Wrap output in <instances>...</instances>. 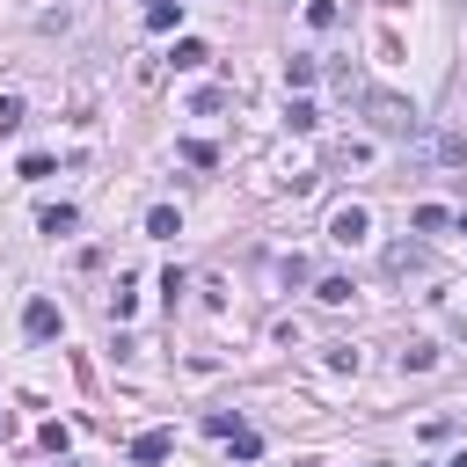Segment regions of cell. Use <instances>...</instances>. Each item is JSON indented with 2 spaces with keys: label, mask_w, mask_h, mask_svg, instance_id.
<instances>
[{
  "label": "cell",
  "mask_w": 467,
  "mask_h": 467,
  "mask_svg": "<svg viewBox=\"0 0 467 467\" xmlns=\"http://www.w3.org/2000/svg\"><path fill=\"white\" fill-rule=\"evenodd\" d=\"M7 431H15V416H7V409H0V438H7Z\"/></svg>",
  "instance_id": "ffe728a7"
},
{
  "label": "cell",
  "mask_w": 467,
  "mask_h": 467,
  "mask_svg": "<svg viewBox=\"0 0 467 467\" xmlns=\"http://www.w3.org/2000/svg\"><path fill=\"white\" fill-rule=\"evenodd\" d=\"M182 161H190V168H219V153H212L204 139H182Z\"/></svg>",
  "instance_id": "5bb4252c"
},
{
  "label": "cell",
  "mask_w": 467,
  "mask_h": 467,
  "mask_svg": "<svg viewBox=\"0 0 467 467\" xmlns=\"http://www.w3.org/2000/svg\"><path fill=\"white\" fill-rule=\"evenodd\" d=\"M168 445H175L168 431H139V438H131V460H139V467H153V460H168Z\"/></svg>",
  "instance_id": "277c9868"
},
{
  "label": "cell",
  "mask_w": 467,
  "mask_h": 467,
  "mask_svg": "<svg viewBox=\"0 0 467 467\" xmlns=\"http://www.w3.org/2000/svg\"><path fill=\"white\" fill-rule=\"evenodd\" d=\"M73 226H80L73 204H44V212H36V234H73Z\"/></svg>",
  "instance_id": "5b68a950"
},
{
  "label": "cell",
  "mask_w": 467,
  "mask_h": 467,
  "mask_svg": "<svg viewBox=\"0 0 467 467\" xmlns=\"http://www.w3.org/2000/svg\"><path fill=\"white\" fill-rule=\"evenodd\" d=\"M365 234H372V212H365V204H343V212L328 219V241H343V248H358Z\"/></svg>",
  "instance_id": "7a4b0ae2"
},
{
  "label": "cell",
  "mask_w": 467,
  "mask_h": 467,
  "mask_svg": "<svg viewBox=\"0 0 467 467\" xmlns=\"http://www.w3.org/2000/svg\"><path fill=\"white\" fill-rule=\"evenodd\" d=\"M431 365H438L431 343H409V350H401V372H431Z\"/></svg>",
  "instance_id": "8fae6325"
},
{
  "label": "cell",
  "mask_w": 467,
  "mask_h": 467,
  "mask_svg": "<svg viewBox=\"0 0 467 467\" xmlns=\"http://www.w3.org/2000/svg\"><path fill=\"white\" fill-rule=\"evenodd\" d=\"M22 328H29V343H51V336H58V306H51V299H29V306H22Z\"/></svg>",
  "instance_id": "3957f363"
},
{
  "label": "cell",
  "mask_w": 467,
  "mask_h": 467,
  "mask_svg": "<svg viewBox=\"0 0 467 467\" xmlns=\"http://www.w3.org/2000/svg\"><path fill=\"white\" fill-rule=\"evenodd\" d=\"M190 109H197V117H212V109H226V88H197V95H190Z\"/></svg>",
  "instance_id": "4fadbf2b"
},
{
  "label": "cell",
  "mask_w": 467,
  "mask_h": 467,
  "mask_svg": "<svg viewBox=\"0 0 467 467\" xmlns=\"http://www.w3.org/2000/svg\"><path fill=\"white\" fill-rule=\"evenodd\" d=\"M204 431H212V438H234V431H241V416H226V409H212V416H204Z\"/></svg>",
  "instance_id": "e0dca14e"
},
{
  "label": "cell",
  "mask_w": 467,
  "mask_h": 467,
  "mask_svg": "<svg viewBox=\"0 0 467 467\" xmlns=\"http://www.w3.org/2000/svg\"><path fill=\"white\" fill-rule=\"evenodd\" d=\"M182 22V0H146V29H175Z\"/></svg>",
  "instance_id": "52a82bcc"
},
{
  "label": "cell",
  "mask_w": 467,
  "mask_h": 467,
  "mask_svg": "<svg viewBox=\"0 0 467 467\" xmlns=\"http://www.w3.org/2000/svg\"><path fill=\"white\" fill-rule=\"evenodd\" d=\"M460 234H467V212H460Z\"/></svg>",
  "instance_id": "7402d4cb"
},
{
  "label": "cell",
  "mask_w": 467,
  "mask_h": 467,
  "mask_svg": "<svg viewBox=\"0 0 467 467\" xmlns=\"http://www.w3.org/2000/svg\"><path fill=\"white\" fill-rule=\"evenodd\" d=\"M365 117H372V131H387V139H416V109L401 102V95H365Z\"/></svg>",
  "instance_id": "6da1fadb"
},
{
  "label": "cell",
  "mask_w": 467,
  "mask_h": 467,
  "mask_svg": "<svg viewBox=\"0 0 467 467\" xmlns=\"http://www.w3.org/2000/svg\"><path fill=\"white\" fill-rule=\"evenodd\" d=\"M299 467H314V460H299Z\"/></svg>",
  "instance_id": "603a6c76"
},
{
  "label": "cell",
  "mask_w": 467,
  "mask_h": 467,
  "mask_svg": "<svg viewBox=\"0 0 467 467\" xmlns=\"http://www.w3.org/2000/svg\"><path fill=\"white\" fill-rule=\"evenodd\" d=\"M22 124V95H0V131H15Z\"/></svg>",
  "instance_id": "d6986e66"
},
{
  "label": "cell",
  "mask_w": 467,
  "mask_h": 467,
  "mask_svg": "<svg viewBox=\"0 0 467 467\" xmlns=\"http://www.w3.org/2000/svg\"><path fill=\"white\" fill-rule=\"evenodd\" d=\"M204 58H212V51H204L197 36H182V44H175V66H182V73H190V66H204Z\"/></svg>",
  "instance_id": "7c38bea8"
},
{
  "label": "cell",
  "mask_w": 467,
  "mask_h": 467,
  "mask_svg": "<svg viewBox=\"0 0 467 467\" xmlns=\"http://www.w3.org/2000/svg\"><path fill=\"white\" fill-rule=\"evenodd\" d=\"M445 467H467V452H460V460H445Z\"/></svg>",
  "instance_id": "44dd1931"
},
{
  "label": "cell",
  "mask_w": 467,
  "mask_h": 467,
  "mask_svg": "<svg viewBox=\"0 0 467 467\" xmlns=\"http://www.w3.org/2000/svg\"><path fill=\"white\" fill-rule=\"evenodd\" d=\"M146 234H153V241H175V234H182L175 204H153V212H146Z\"/></svg>",
  "instance_id": "8992f818"
},
{
  "label": "cell",
  "mask_w": 467,
  "mask_h": 467,
  "mask_svg": "<svg viewBox=\"0 0 467 467\" xmlns=\"http://www.w3.org/2000/svg\"><path fill=\"white\" fill-rule=\"evenodd\" d=\"M314 299H321V306H343V299H350V277H321V292H314Z\"/></svg>",
  "instance_id": "9a60e30c"
},
{
  "label": "cell",
  "mask_w": 467,
  "mask_h": 467,
  "mask_svg": "<svg viewBox=\"0 0 467 467\" xmlns=\"http://www.w3.org/2000/svg\"><path fill=\"white\" fill-rule=\"evenodd\" d=\"M285 124H292V131H314V124H321V109H314L306 95H292V102H285Z\"/></svg>",
  "instance_id": "ba28073f"
},
{
  "label": "cell",
  "mask_w": 467,
  "mask_h": 467,
  "mask_svg": "<svg viewBox=\"0 0 467 467\" xmlns=\"http://www.w3.org/2000/svg\"><path fill=\"white\" fill-rule=\"evenodd\" d=\"M226 445H234V452H241V460H255V452H263V438H255V431H248V423H241V431H234V438H226Z\"/></svg>",
  "instance_id": "ac0fdd59"
},
{
  "label": "cell",
  "mask_w": 467,
  "mask_h": 467,
  "mask_svg": "<svg viewBox=\"0 0 467 467\" xmlns=\"http://www.w3.org/2000/svg\"><path fill=\"white\" fill-rule=\"evenodd\" d=\"M336 22H343L336 0H306V29H336Z\"/></svg>",
  "instance_id": "9c48e42d"
},
{
  "label": "cell",
  "mask_w": 467,
  "mask_h": 467,
  "mask_svg": "<svg viewBox=\"0 0 467 467\" xmlns=\"http://www.w3.org/2000/svg\"><path fill=\"white\" fill-rule=\"evenodd\" d=\"M438 226H452V212L445 204H416V234H438Z\"/></svg>",
  "instance_id": "30bf717a"
},
{
  "label": "cell",
  "mask_w": 467,
  "mask_h": 467,
  "mask_svg": "<svg viewBox=\"0 0 467 467\" xmlns=\"http://www.w3.org/2000/svg\"><path fill=\"white\" fill-rule=\"evenodd\" d=\"M431 153H438V161H467V139H460V131H445V139H438Z\"/></svg>",
  "instance_id": "2e32d148"
}]
</instances>
